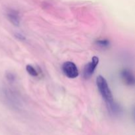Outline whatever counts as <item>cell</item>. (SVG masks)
<instances>
[{"label":"cell","instance_id":"obj_1","mask_svg":"<svg viewBox=\"0 0 135 135\" xmlns=\"http://www.w3.org/2000/svg\"><path fill=\"white\" fill-rule=\"evenodd\" d=\"M96 84L98 88L106 103L107 108L109 113L114 116H117L121 113V109L117 104L113 100L112 92L109 88L108 83L105 78L102 76H98L96 79Z\"/></svg>","mask_w":135,"mask_h":135},{"label":"cell","instance_id":"obj_2","mask_svg":"<svg viewBox=\"0 0 135 135\" xmlns=\"http://www.w3.org/2000/svg\"><path fill=\"white\" fill-rule=\"evenodd\" d=\"M62 71L65 75L69 79H75L79 76V70L77 67L71 61L65 62L62 65Z\"/></svg>","mask_w":135,"mask_h":135},{"label":"cell","instance_id":"obj_3","mask_svg":"<svg viewBox=\"0 0 135 135\" xmlns=\"http://www.w3.org/2000/svg\"><path fill=\"white\" fill-rule=\"evenodd\" d=\"M3 95L4 96L5 100L9 103L10 105H13L14 107L20 104L19 98L18 97L17 94L8 88H5L3 91Z\"/></svg>","mask_w":135,"mask_h":135},{"label":"cell","instance_id":"obj_4","mask_svg":"<svg viewBox=\"0 0 135 135\" xmlns=\"http://www.w3.org/2000/svg\"><path fill=\"white\" fill-rule=\"evenodd\" d=\"M98 57L96 56H94L92 59L91 62H90L88 64L86 65L84 69V77L85 79H87L91 77V76L94 74V72L96 67L98 65Z\"/></svg>","mask_w":135,"mask_h":135},{"label":"cell","instance_id":"obj_5","mask_svg":"<svg viewBox=\"0 0 135 135\" xmlns=\"http://www.w3.org/2000/svg\"><path fill=\"white\" fill-rule=\"evenodd\" d=\"M121 79L125 84L133 86L134 84V77L133 73L129 69H125L121 72Z\"/></svg>","mask_w":135,"mask_h":135},{"label":"cell","instance_id":"obj_6","mask_svg":"<svg viewBox=\"0 0 135 135\" xmlns=\"http://www.w3.org/2000/svg\"><path fill=\"white\" fill-rule=\"evenodd\" d=\"M6 15L8 20H9L13 25L18 26V25H20L21 18H20L19 13H18L17 11L14 10V9H9V10H7V11Z\"/></svg>","mask_w":135,"mask_h":135},{"label":"cell","instance_id":"obj_7","mask_svg":"<svg viewBox=\"0 0 135 135\" xmlns=\"http://www.w3.org/2000/svg\"><path fill=\"white\" fill-rule=\"evenodd\" d=\"M26 71L28 72V73L29 75H30L32 76H38V72L37 71V70L34 68L33 66L30 65H26Z\"/></svg>","mask_w":135,"mask_h":135},{"label":"cell","instance_id":"obj_8","mask_svg":"<svg viewBox=\"0 0 135 135\" xmlns=\"http://www.w3.org/2000/svg\"><path fill=\"white\" fill-rule=\"evenodd\" d=\"M96 44L102 48H106L109 46V41L108 40H99L96 42Z\"/></svg>","mask_w":135,"mask_h":135}]
</instances>
